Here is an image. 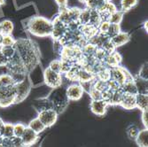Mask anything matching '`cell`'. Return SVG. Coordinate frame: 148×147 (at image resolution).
<instances>
[{
  "mask_svg": "<svg viewBox=\"0 0 148 147\" xmlns=\"http://www.w3.org/2000/svg\"><path fill=\"white\" fill-rule=\"evenodd\" d=\"M16 52L25 66L28 73L31 72L37 66L41 60V54L37 44L29 38L16 39L14 44Z\"/></svg>",
  "mask_w": 148,
  "mask_h": 147,
  "instance_id": "1",
  "label": "cell"
},
{
  "mask_svg": "<svg viewBox=\"0 0 148 147\" xmlns=\"http://www.w3.org/2000/svg\"><path fill=\"white\" fill-rule=\"evenodd\" d=\"M26 29L31 35L37 37L51 36L52 23L49 19L43 16L31 17L26 23Z\"/></svg>",
  "mask_w": 148,
  "mask_h": 147,
  "instance_id": "2",
  "label": "cell"
},
{
  "mask_svg": "<svg viewBox=\"0 0 148 147\" xmlns=\"http://www.w3.org/2000/svg\"><path fill=\"white\" fill-rule=\"evenodd\" d=\"M46 98L51 103L52 109L55 110L58 114L63 113L69 104V100L66 97V88H63L62 85L52 89L51 92Z\"/></svg>",
  "mask_w": 148,
  "mask_h": 147,
  "instance_id": "3",
  "label": "cell"
},
{
  "mask_svg": "<svg viewBox=\"0 0 148 147\" xmlns=\"http://www.w3.org/2000/svg\"><path fill=\"white\" fill-rule=\"evenodd\" d=\"M14 85L0 86V107H9L15 104L16 91Z\"/></svg>",
  "mask_w": 148,
  "mask_h": 147,
  "instance_id": "4",
  "label": "cell"
},
{
  "mask_svg": "<svg viewBox=\"0 0 148 147\" xmlns=\"http://www.w3.org/2000/svg\"><path fill=\"white\" fill-rule=\"evenodd\" d=\"M15 91H16V100L15 104L23 102L29 97L32 89V83L28 77H25L21 81L15 83Z\"/></svg>",
  "mask_w": 148,
  "mask_h": 147,
  "instance_id": "5",
  "label": "cell"
},
{
  "mask_svg": "<svg viewBox=\"0 0 148 147\" xmlns=\"http://www.w3.org/2000/svg\"><path fill=\"white\" fill-rule=\"evenodd\" d=\"M134 76L129 72V70L122 66L110 68V79L120 86H122L125 82L132 80Z\"/></svg>",
  "mask_w": 148,
  "mask_h": 147,
  "instance_id": "6",
  "label": "cell"
},
{
  "mask_svg": "<svg viewBox=\"0 0 148 147\" xmlns=\"http://www.w3.org/2000/svg\"><path fill=\"white\" fill-rule=\"evenodd\" d=\"M44 82L48 87L51 89L58 88L63 83V75L61 73L52 71L49 68H46L44 71Z\"/></svg>",
  "mask_w": 148,
  "mask_h": 147,
  "instance_id": "7",
  "label": "cell"
},
{
  "mask_svg": "<svg viewBox=\"0 0 148 147\" xmlns=\"http://www.w3.org/2000/svg\"><path fill=\"white\" fill-rule=\"evenodd\" d=\"M81 10L78 7H65L62 9H59V14L57 15L59 19L64 22L66 25L72 21H77L79 19V15Z\"/></svg>",
  "mask_w": 148,
  "mask_h": 147,
  "instance_id": "8",
  "label": "cell"
},
{
  "mask_svg": "<svg viewBox=\"0 0 148 147\" xmlns=\"http://www.w3.org/2000/svg\"><path fill=\"white\" fill-rule=\"evenodd\" d=\"M52 23V30L51 34V37L55 43L59 42L60 40L64 36V35L68 31V26L64 22H62L58 16L51 21Z\"/></svg>",
  "mask_w": 148,
  "mask_h": 147,
  "instance_id": "9",
  "label": "cell"
},
{
  "mask_svg": "<svg viewBox=\"0 0 148 147\" xmlns=\"http://www.w3.org/2000/svg\"><path fill=\"white\" fill-rule=\"evenodd\" d=\"M59 114L53 109H46L37 113V118L41 121L46 129H49L54 125L58 121Z\"/></svg>",
  "mask_w": 148,
  "mask_h": 147,
  "instance_id": "10",
  "label": "cell"
},
{
  "mask_svg": "<svg viewBox=\"0 0 148 147\" xmlns=\"http://www.w3.org/2000/svg\"><path fill=\"white\" fill-rule=\"evenodd\" d=\"M66 93L69 101H78L83 98L84 90L79 83H74L66 88Z\"/></svg>",
  "mask_w": 148,
  "mask_h": 147,
  "instance_id": "11",
  "label": "cell"
},
{
  "mask_svg": "<svg viewBox=\"0 0 148 147\" xmlns=\"http://www.w3.org/2000/svg\"><path fill=\"white\" fill-rule=\"evenodd\" d=\"M109 105L104 99H97V100H91L90 103V109L97 116H104L106 113L107 108Z\"/></svg>",
  "mask_w": 148,
  "mask_h": 147,
  "instance_id": "12",
  "label": "cell"
},
{
  "mask_svg": "<svg viewBox=\"0 0 148 147\" xmlns=\"http://www.w3.org/2000/svg\"><path fill=\"white\" fill-rule=\"evenodd\" d=\"M122 61H123L122 55H121L117 51H114L111 53H107V55L104 60V64L108 68H112L121 66Z\"/></svg>",
  "mask_w": 148,
  "mask_h": 147,
  "instance_id": "13",
  "label": "cell"
},
{
  "mask_svg": "<svg viewBox=\"0 0 148 147\" xmlns=\"http://www.w3.org/2000/svg\"><path fill=\"white\" fill-rule=\"evenodd\" d=\"M119 105L125 110L136 109L137 108L136 95H130V94H125V93H123Z\"/></svg>",
  "mask_w": 148,
  "mask_h": 147,
  "instance_id": "14",
  "label": "cell"
},
{
  "mask_svg": "<svg viewBox=\"0 0 148 147\" xmlns=\"http://www.w3.org/2000/svg\"><path fill=\"white\" fill-rule=\"evenodd\" d=\"M39 137H40L38 134H36V133L34 132L32 129L27 127L23 133V135L21 137V140L22 144H24V146H28V145H30V144L36 143L39 139Z\"/></svg>",
  "mask_w": 148,
  "mask_h": 147,
  "instance_id": "15",
  "label": "cell"
},
{
  "mask_svg": "<svg viewBox=\"0 0 148 147\" xmlns=\"http://www.w3.org/2000/svg\"><path fill=\"white\" fill-rule=\"evenodd\" d=\"M110 40H111L112 44H114V46L117 49L121 46L125 45L126 44H128L130 41V35L127 32L121 31L119 34H117L116 36L110 38Z\"/></svg>",
  "mask_w": 148,
  "mask_h": 147,
  "instance_id": "16",
  "label": "cell"
},
{
  "mask_svg": "<svg viewBox=\"0 0 148 147\" xmlns=\"http://www.w3.org/2000/svg\"><path fill=\"white\" fill-rule=\"evenodd\" d=\"M80 31L88 42L99 33V29L97 27H94L92 25H82Z\"/></svg>",
  "mask_w": 148,
  "mask_h": 147,
  "instance_id": "17",
  "label": "cell"
},
{
  "mask_svg": "<svg viewBox=\"0 0 148 147\" xmlns=\"http://www.w3.org/2000/svg\"><path fill=\"white\" fill-rule=\"evenodd\" d=\"M96 80V75L91 71H89L85 68H81L78 73V83H83L87 82H91Z\"/></svg>",
  "mask_w": 148,
  "mask_h": 147,
  "instance_id": "18",
  "label": "cell"
},
{
  "mask_svg": "<svg viewBox=\"0 0 148 147\" xmlns=\"http://www.w3.org/2000/svg\"><path fill=\"white\" fill-rule=\"evenodd\" d=\"M121 90L125 94H130V95H137L138 94V90L134 82V78L132 80H129V81L125 82L122 86H121Z\"/></svg>",
  "mask_w": 148,
  "mask_h": 147,
  "instance_id": "19",
  "label": "cell"
},
{
  "mask_svg": "<svg viewBox=\"0 0 148 147\" xmlns=\"http://www.w3.org/2000/svg\"><path fill=\"white\" fill-rule=\"evenodd\" d=\"M136 105L137 108L140 111L148 109V94L138 93L136 95Z\"/></svg>",
  "mask_w": 148,
  "mask_h": 147,
  "instance_id": "20",
  "label": "cell"
},
{
  "mask_svg": "<svg viewBox=\"0 0 148 147\" xmlns=\"http://www.w3.org/2000/svg\"><path fill=\"white\" fill-rule=\"evenodd\" d=\"M135 142L138 147H148V129H144L139 130Z\"/></svg>",
  "mask_w": 148,
  "mask_h": 147,
  "instance_id": "21",
  "label": "cell"
},
{
  "mask_svg": "<svg viewBox=\"0 0 148 147\" xmlns=\"http://www.w3.org/2000/svg\"><path fill=\"white\" fill-rule=\"evenodd\" d=\"M27 127L29 128L30 129H32L34 132H36V134H38V135H40L41 133H43L46 129L45 125L41 122V121H40V120L37 117L33 119V120H31Z\"/></svg>",
  "mask_w": 148,
  "mask_h": 147,
  "instance_id": "22",
  "label": "cell"
},
{
  "mask_svg": "<svg viewBox=\"0 0 148 147\" xmlns=\"http://www.w3.org/2000/svg\"><path fill=\"white\" fill-rule=\"evenodd\" d=\"M33 105L36 108V110L37 111V113L46 110V109H52L51 105L49 102L47 98H38L36 100H35V103Z\"/></svg>",
  "mask_w": 148,
  "mask_h": 147,
  "instance_id": "23",
  "label": "cell"
},
{
  "mask_svg": "<svg viewBox=\"0 0 148 147\" xmlns=\"http://www.w3.org/2000/svg\"><path fill=\"white\" fill-rule=\"evenodd\" d=\"M13 29H14V25L12 21L4 20L0 21V34H2L3 36L12 35Z\"/></svg>",
  "mask_w": 148,
  "mask_h": 147,
  "instance_id": "24",
  "label": "cell"
},
{
  "mask_svg": "<svg viewBox=\"0 0 148 147\" xmlns=\"http://www.w3.org/2000/svg\"><path fill=\"white\" fill-rule=\"evenodd\" d=\"M80 68H81V66L77 63H75L74 66L70 68V70L68 71L66 74H64L65 77L68 79L69 81H71L74 83L78 82V73H79Z\"/></svg>",
  "mask_w": 148,
  "mask_h": 147,
  "instance_id": "25",
  "label": "cell"
},
{
  "mask_svg": "<svg viewBox=\"0 0 148 147\" xmlns=\"http://www.w3.org/2000/svg\"><path fill=\"white\" fill-rule=\"evenodd\" d=\"M134 82H135L138 93H143V94H147L148 89H147V80L143 79L139 76H135L134 77Z\"/></svg>",
  "mask_w": 148,
  "mask_h": 147,
  "instance_id": "26",
  "label": "cell"
},
{
  "mask_svg": "<svg viewBox=\"0 0 148 147\" xmlns=\"http://www.w3.org/2000/svg\"><path fill=\"white\" fill-rule=\"evenodd\" d=\"M0 146L1 147H25L21 138L14 137L12 138H4Z\"/></svg>",
  "mask_w": 148,
  "mask_h": 147,
  "instance_id": "27",
  "label": "cell"
},
{
  "mask_svg": "<svg viewBox=\"0 0 148 147\" xmlns=\"http://www.w3.org/2000/svg\"><path fill=\"white\" fill-rule=\"evenodd\" d=\"M0 134L2 135L4 138H12L13 137V124L10 122H5Z\"/></svg>",
  "mask_w": 148,
  "mask_h": 147,
  "instance_id": "28",
  "label": "cell"
},
{
  "mask_svg": "<svg viewBox=\"0 0 148 147\" xmlns=\"http://www.w3.org/2000/svg\"><path fill=\"white\" fill-rule=\"evenodd\" d=\"M138 3V0H121V9L120 11H122L123 13L129 12L131 10L133 7H135Z\"/></svg>",
  "mask_w": 148,
  "mask_h": 147,
  "instance_id": "29",
  "label": "cell"
},
{
  "mask_svg": "<svg viewBox=\"0 0 148 147\" xmlns=\"http://www.w3.org/2000/svg\"><path fill=\"white\" fill-rule=\"evenodd\" d=\"M17 82L10 74H2L0 75V86H12L14 85Z\"/></svg>",
  "mask_w": 148,
  "mask_h": 147,
  "instance_id": "30",
  "label": "cell"
},
{
  "mask_svg": "<svg viewBox=\"0 0 148 147\" xmlns=\"http://www.w3.org/2000/svg\"><path fill=\"white\" fill-rule=\"evenodd\" d=\"M90 9L85 8L81 10L78 21L81 25H89L90 24Z\"/></svg>",
  "mask_w": 148,
  "mask_h": 147,
  "instance_id": "31",
  "label": "cell"
},
{
  "mask_svg": "<svg viewBox=\"0 0 148 147\" xmlns=\"http://www.w3.org/2000/svg\"><path fill=\"white\" fill-rule=\"evenodd\" d=\"M101 22V17L98 10L96 9H90V24L94 27H97Z\"/></svg>",
  "mask_w": 148,
  "mask_h": 147,
  "instance_id": "32",
  "label": "cell"
},
{
  "mask_svg": "<svg viewBox=\"0 0 148 147\" xmlns=\"http://www.w3.org/2000/svg\"><path fill=\"white\" fill-rule=\"evenodd\" d=\"M123 15H124V13L122 11L117 10L114 12H113L108 17V21L112 24H120L121 25V23H122V21L123 20Z\"/></svg>",
  "mask_w": 148,
  "mask_h": 147,
  "instance_id": "33",
  "label": "cell"
},
{
  "mask_svg": "<svg viewBox=\"0 0 148 147\" xmlns=\"http://www.w3.org/2000/svg\"><path fill=\"white\" fill-rule=\"evenodd\" d=\"M138 132H139V129L135 124H130L126 129V135L129 137V139L132 141H135Z\"/></svg>",
  "mask_w": 148,
  "mask_h": 147,
  "instance_id": "34",
  "label": "cell"
},
{
  "mask_svg": "<svg viewBox=\"0 0 148 147\" xmlns=\"http://www.w3.org/2000/svg\"><path fill=\"white\" fill-rule=\"evenodd\" d=\"M26 128H27V126L25 124L21 123V122L13 124V137L21 138V136L23 135Z\"/></svg>",
  "mask_w": 148,
  "mask_h": 147,
  "instance_id": "35",
  "label": "cell"
},
{
  "mask_svg": "<svg viewBox=\"0 0 148 147\" xmlns=\"http://www.w3.org/2000/svg\"><path fill=\"white\" fill-rule=\"evenodd\" d=\"M0 51L1 52L4 54V56L8 59V61L14 57V55L16 54V50L14 48V46H12V47H5V46H2L0 48Z\"/></svg>",
  "mask_w": 148,
  "mask_h": 147,
  "instance_id": "36",
  "label": "cell"
},
{
  "mask_svg": "<svg viewBox=\"0 0 148 147\" xmlns=\"http://www.w3.org/2000/svg\"><path fill=\"white\" fill-rule=\"evenodd\" d=\"M121 31H122V28H121L120 24H112V23H110L108 30H107L106 35L108 36L109 38H112L113 36H114L117 34H119Z\"/></svg>",
  "mask_w": 148,
  "mask_h": 147,
  "instance_id": "37",
  "label": "cell"
},
{
  "mask_svg": "<svg viewBox=\"0 0 148 147\" xmlns=\"http://www.w3.org/2000/svg\"><path fill=\"white\" fill-rule=\"evenodd\" d=\"M15 43H16V39L12 36V35H5L3 36L2 46L12 47V46H14Z\"/></svg>",
  "mask_w": 148,
  "mask_h": 147,
  "instance_id": "38",
  "label": "cell"
},
{
  "mask_svg": "<svg viewBox=\"0 0 148 147\" xmlns=\"http://www.w3.org/2000/svg\"><path fill=\"white\" fill-rule=\"evenodd\" d=\"M47 68H49L52 71L61 73V61H60V59H53V60H51Z\"/></svg>",
  "mask_w": 148,
  "mask_h": 147,
  "instance_id": "39",
  "label": "cell"
},
{
  "mask_svg": "<svg viewBox=\"0 0 148 147\" xmlns=\"http://www.w3.org/2000/svg\"><path fill=\"white\" fill-rule=\"evenodd\" d=\"M88 94L90 97L91 100H97V99H101L102 98V93L99 90H96L94 87H92L90 90V91L88 92Z\"/></svg>",
  "mask_w": 148,
  "mask_h": 147,
  "instance_id": "40",
  "label": "cell"
},
{
  "mask_svg": "<svg viewBox=\"0 0 148 147\" xmlns=\"http://www.w3.org/2000/svg\"><path fill=\"white\" fill-rule=\"evenodd\" d=\"M110 26V22L108 21H101V22L99 23V25L98 26V29L99 33L102 34H106L107 30H108V28Z\"/></svg>",
  "mask_w": 148,
  "mask_h": 147,
  "instance_id": "41",
  "label": "cell"
},
{
  "mask_svg": "<svg viewBox=\"0 0 148 147\" xmlns=\"http://www.w3.org/2000/svg\"><path fill=\"white\" fill-rule=\"evenodd\" d=\"M141 112H142L141 120H142L143 125H144L145 129H148V109H147V110L141 111Z\"/></svg>",
  "mask_w": 148,
  "mask_h": 147,
  "instance_id": "42",
  "label": "cell"
},
{
  "mask_svg": "<svg viewBox=\"0 0 148 147\" xmlns=\"http://www.w3.org/2000/svg\"><path fill=\"white\" fill-rule=\"evenodd\" d=\"M138 76H139V77H141L143 79L147 80V64L146 63L142 66L141 69L139 70Z\"/></svg>",
  "mask_w": 148,
  "mask_h": 147,
  "instance_id": "43",
  "label": "cell"
},
{
  "mask_svg": "<svg viewBox=\"0 0 148 147\" xmlns=\"http://www.w3.org/2000/svg\"><path fill=\"white\" fill-rule=\"evenodd\" d=\"M55 3L59 6V9H62L65 7H68L69 0H55Z\"/></svg>",
  "mask_w": 148,
  "mask_h": 147,
  "instance_id": "44",
  "label": "cell"
},
{
  "mask_svg": "<svg viewBox=\"0 0 148 147\" xmlns=\"http://www.w3.org/2000/svg\"><path fill=\"white\" fill-rule=\"evenodd\" d=\"M44 139H45V137H39V139L36 143H34L30 145H28V146H25V147H42V144L44 142Z\"/></svg>",
  "mask_w": 148,
  "mask_h": 147,
  "instance_id": "45",
  "label": "cell"
},
{
  "mask_svg": "<svg viewBox=\"0 0 148 147\" xmlns=\"http://www.w3.org/2000/svg\"><path fill=\"white\" fill-rule=\"evenodd\" d=\"M7 63H8V59L4 56V54L1 52V51H0V68L5 66Z\"/></svg>",
  "mask_w": 148,
  "mask_h": 147,
  "instance_id": "46",
  "label": "cell"
},
{
  "mask_svg": "<svg viewBox=\"0 0 148 147\" xmlns=\"http://www.w3.org/2000/svg\"><path fill=\"white\" fill-rule=\"evenodd\" d=\"M4 121L2 120V118L0 117V131H1V129H2V127H3V125H4Z\"/></svg>",
  "mask_w": 148,
  "mask_h": 147,
  "instance_id": "47",
  "label": "cell"
},
{
  "mask_svg": "<svg viewBox=\"0 0 148 147\" xmlns=\"http://www.w3.org/2000/svg\"><path fill=\"white\" fill-rule=\"evenodd\" d=\"M3 35L2 34H0V48L2 47V43H3Z\"/></svg>",
  "mask_w": 148,
  "mask_h": 147,
  "instance_id": "48",
  "label": "cell"
},
{
  "mask_svg": "<svg viewBox=\"0 0 148 147\" xmlns=\"http://www.w3.org/2000/svg\"><path fill=\"white\" fill-rule=\"evenodd\" d=\"M147 24H148V21H145V23H144V29H145V30L147 32V30H148V28H147Z\"/></svg>",
  "mask_w": 148,
  "mask_h": 147,
  "instance_id": "49",
  "label": "cell"
},
{
  "mask_svg": "<svg viewBox=\"0 0 148 147\" xmlns=\"http://www.w3.org/2000/svg\"><path fill=\"white\" fill-rule=\"evenodd\" d=\"M5 3V0H0V5H3Z\"/></svg>",
  "mask_w": 148,
  "mask_h": 147,
  "instance_id": "50",
  "label": "cell"
},
{
  "mask_svg": "<svg viewBox=\"0 0 148 147\" xmlns=\"http://www.w3.org/2000/svg\"><path fill=\"white\" fill-rule=\"evenodd\" d=\"M3 140H4V137H2V135H1V134H0V144H2Z\"/></svg>",
  "mask_w": 148,
  "mask_h": 147,
  "instance_id": "51",
  "label": "cell"
},
{
  "mask_svg": "<svg viewBox=\"0 0 148 147\" xmlns=\"http://www.w3.org/2000/svg\"><path fill=\"white\" fill-rule=\"evenodd\" d=\"M106 1H112V0H106Z\"/></svg>",
  "mask_w": 148,
  "mask_h": 147,
  "instance_id": "52",
  "label": "cell"
},
{
  "mask_svg": "<svg viewBox=\"0 0 148 147\" xmlns=\"http://www.w3.org/2000/svg\"><path fill=\"white\" fill-rule=\"evenodd\" d=\"M0 147H1V146H0Z\"/></svg>",
  "mask_w": 148,
  "mask_h": 147,
  "instance_id": "53",
  "label": "cell"
}]
</instances>
